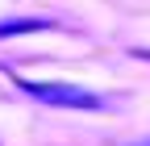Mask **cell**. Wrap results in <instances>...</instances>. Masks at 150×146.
<instances>
[{"mask_svg":"<svg viewBox=\"0 0 150 146\" xmlns=\"http://www.w3.org/2000/svg\"><path fill=\"white\" fill-rule=\"evenodd\" d=\"M21 88H25L33 100L54 104V108H75V113H100V108H104V96H96L92 88L67 84V79H50V84H29V79H21Z\"/></svg>","mask_w":150,"mask_h":146,"instance_id":"1","label":"cell"},{"mask_svg":"<svg viewBox=\"0 0 150 146\" xmlns=\"http://www.w3.org/2000/svg\"><path fill=\"white\" fill-rule=\"evenodd\" d=\"M134 146H150V142H134Z\"/></svg>","mask_w":150,"mask_h":146,"instance_id":"2","label":"cell"}]
</instances>
